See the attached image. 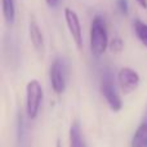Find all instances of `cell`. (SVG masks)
<instances>
[{
  "label": "cell",
  "mask_w": 147,
  "mask_h": 147,
  "mask_svg": "<svg viewBox=\"0 0 147 147\" xmlns=\"http://www.w3.org/2000/svg\"><path fill=\"white\" fill-rule=\"evenodd\" d=\"M116 5L117 9L120 10V13L124 16H127L129 13V4H128V0H116Z\"/></svg>",
  "instance_id": "12"
},
{
  "label": "cell",
  "mask_w": 147,
  "mask_h": 147,
  "mask_svg": "<svg viewBox=\"0 0 147 147\" xmlns=\"http://www.w3.org/2000/svg\"><path fill=\"white\" fill-rule=\"evenodd\" d=\"M109 47V35H107L106 22L102 17L97 16L92 22L90 27V51L94 56L99 57L106 52Z\"/></svg>",
  "instance_id": "1"
},
{
  "label": "cell",
  "mask_w": 147,
  "mask_h": 147,
  "mask_svg": "<svg viewBox=\"0 0 147 147\" xmlns=\"http://www.w3.org/2000/svg\"><path fill=\"white\" fill-rule=\"evenodd\" d=\"M51 84L54 93L62 94L67 83V65L62 58H57L51 66Z\"/></svg>",
  "instance_id": "4"
},
{
  "label": "cell",
  "mask_w": 147,
  "mask_h": 147,
  "mask_svg": "<svg viewBox=\"0 0 147 147\" xmlns=\"http://www.w3.org/2000/svg\"><path fill=\"white\" fill-rule=\"evenodd\" d=\"M45 1H47V4H48L51 8H56L57 5H58L59 0H45Z\"/></svg>",
  "instance_id": "14"
},
{
  "label": "cell",
  "mask_w": 147,
  "mask_h": 147,
  "mask_svg": "<svg viewBox=\"0 0 147 147\" xmlns=\"http://www.w3.org/2000/svg\"><path fill=\"white\" fill-rule=\"evenodd\" d=\"M28 32H30V40L32 43L34 48L41 56L44 53V38H43V34H41L40 28H39V25L36 23V21L34 18L30 21Z\"/></svg>",
  "instance_id": "7"
},
{
  "label": "cell",
  "mask_w": 147,
  "mask_h": 147,
  "mask_svg": "<svg viewBox=\"0 0 147 147\" xmlns=\"http://www.w3.org/2000/svg\"><path fill=\"white\" fill-rule=\"evenodd\" d=\"M133 26H134V32L137 38L143 45L147 47V23L142 22L141 20H136Z\"/></svg>",
  "instance_id": "11"
},
{
  "label": "cell",
  "mask_w": 147,
  "mask_h": 147,
  "mask_svg": "<svg viewBox=\"0 0 147 147\" xmlns=\"http://www.w3.org/2000/svg\"><path fill=\"white\" fill-rule=\"evenodd\" d=\"M44 92L38 80H31L26 86V111L28 119H35L40 111Z\"/></svg>",
  "instance_id": "3"
},
{
  "label": "cell",
  "mask_w": 147,
  "mask_h": 147,
  "mask_svg": "<svg viewBox=\"0 0 147 147\" xmlns=\"http://www.w3.org/2000/svg\"><path fill=\"white\" fill-rule=\"evenodd\" d=\"M123 47H124V44H123L121 39L116 38V39H114V40L111 41V45H110V48H111L112 52H120L123 49Z\"/></svg>",
  "instance_id": "13"
},
{
  "label": "cell",
  "mask_w": 147,
  "mask_h": 147,
  "mask_svg": "<svg viewBox=\"0 0 147 147\" xmlns=\"http://www.w3.org/2000/svg\"><path fill=\"white\" fill-rule=\"evenodd\" d=\"M65 20H66L67 28H69L70 34L72 36V40L75 41L76 47L80 49L83 47V32H81L80 21H79L76 12H74L70 8H66L65 9Z\"/></svg>",
  "instance_id": "6"
},
{
  "label": "cell",
  "mask_w": 147,
  "mask_h": 147,
  "mask_svg": "<svg viewBox=\"0 0 147 147\" xmlns=\"http://www.w3.org/2000/svg\"><path fill=\"white\" fill-rule=\"evenodd\" d=\"M70 147H88L79 121L72 123L70 128Z\"/></svg>",
  "instance_id": "8"
},
{
  "label": "cell",
  "mask_w": 147,
  "mask_h": 147,
  "mask_svg": "<svg viewBox=\"0 0 147 147\" xmlns=\"http://www.w3.org/2000/svg\"><path fill=\"white\" fill-rule=\"evenodd\" d=\"M137 3L143 8V9H147V0H137Z\"/></svg>",
  "instance_id": "15"
},
{
  "label": "cell",
  "mask_w": 147,
  "mask_h": 147,
  "mask_svg": "<svg viewBox=\"0 0 147 147\" xmlns=\"http://www.w3.org/2000/svg\"><path fill=\"white\" fill-rule=\"evenodd\" d=\"M101 92L103 94L105 99H106L107 105L112 111L117 112L121 110L123 101L120 98V94L117 92V88L115 85L114 75L110 70H105L102 74V80H101Z\"/></svg>",
  "instance_id": "2"
},
{
  "label": "cell",
  "mask_w": 147,
  "mask_h": 147,
  "mask_svg": "<svg viewBox=\"0 0 147 147\" xmlns=\"http://www.w3.org/2000/svg\"><path fill=\"white\" fill-rule=\"evenodd\" d=\"M140 75L130 67H124L117 74V83H119L121 92L125 94L136 90L140 85Z\"/></svg>",
  "instance_id": "5"
},
{
  "label": "cell",
  "mask_w": 147,
  "mask_h": 147,
  "mask_svg": "<svg viewBox=\"0 0 147 147\" xmlns=\"http://www.w3.org/2000/svg\"><path fill=\"white\" fill-rule=\"evenodd\" d=\"M130 145L132 147H147V121H143L137 128Z\"/></svg>",
  "instance_id": "9"
},
{
  "label": "cell",
  "mask_w": 147,
  "mask_h": 147,
  "mask_svg": "<svg viewBox=\"0 0 147 147\" xmlns=\"http://www.w3.org/2000/svg\"><path fill=\"white\" fill-rule=\"evenodd\" d=\"M3 16L8 25L12 26L16 21V4L14 0H1Z\"/></svg>",
  "instance_id": "10"
}]
</instances>
